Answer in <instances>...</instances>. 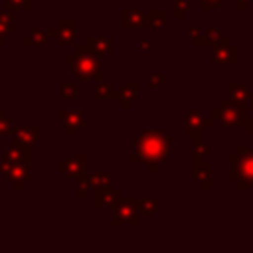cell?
Here are the masks:
<instances>
[{"instance_id": "cell-1", "label": "cell", "mask_w": 253, "mask_h": 253, "mask_svg": "<svg viewBox=\"0 0 253 253\" xmlns=\"http://www.w3.org/2000/svg\"><path fill=\"white\" fill-rule=\"evenodd\" d=\"M174 150L172 138L164 130L146 128L132 136L130 144V162L146 164L148 170H156L160 162H164Z\"/></svg>"}, {"instance_id": "cell-2", "label": "cell", "mask_w": 253, "mask_h": 253, "mask_svg": "<svg viewBox=\"0 0 253 253\" xmlns=\"http://www.w3.org/2000/svg\"><path fill=\"white\" fill-rule=\"evenodd\" d=\"M229 180L235 182L239 190L253 186V148L241 144L229 154Z\"/></svg>"}, {"instance_id": "cell-3", "label": "cell", "mask_w": 253, "mask_h": 253, "mask_svg": "<svg viewBox=\"0 0 253 253\" xmlns=\"http://www.w3.org/2000/svg\"><path fill=\"white\" fill-rule=\"evenodd\" d=\"M69 71L79 81H101L103 79V65L95 53L87 47H79L77 53L69 55Z\"/></svg>"}, {"instance_id": "cell-4", "label": "cell", "mask_w": 253, "mask_h": 253, "mask_svg": "<svg viewBox=\"0 0 253 253\" xmlns=\"http://www.w3.org/2000/svg\"><path fill=\"white\" fill-rule=\"evenodd\" d=\"M211 117L217 119L223 126H241L247 119V103H237L233 99H225L211 111Z\"/></svg>"}, {"instance_id": "cell-5", "label": "cell", "mask_w": 253, "mask_h": 253, "mask_svg": "<svg viewBox=\"0 0 253 253\" xmlns=\"http://www.w3.org/2000/svg\"><path fill=\"white\" fill-rule=\"evenodd\" d=\"M115 210V217L113 223L121 225V223H128V225H138V211L134 206V200H125V198H117L111 206Z\"/></svg>"}, {"instance_id": "cell-6", "label": "cell", "mask_w": 253, "mask_h": 253, "mask_svg": "<svg viewBox=\"0 0 253 253\" xmlns=\"http://www.w3.org/2000/svg\"><path fill=\"white\" fill-rule=\"evenodd\" d=\"M59 123L69 136H75L85 126V115L79 109H59Z\"/></svg>"}, {"instance_id": "cell-7", "label": "cell", "mask_w": 253, "mask_h": 253, "mask_svg": "<svg viewBox=\"0 0 253 253\" xmlns=\"http://www.w3.org/2000/svg\"><path fill=\"white\" fill-rule=\"evenodd\" d=\"M49 36L57 38V43L59 45H69L75 42V36H77V24L75 20H59L55 28H49L47 30Z\"/></svg>"}, {"instance_id": "cell-8", "label": "cell", "mask_w": 253, "mask_h": 253, "mask_svg": "<svg viewBox=\"0 0 253 253\" xmlns=\"http://www.w3.org/2000/svg\"><path fill=\"white\" fill-rule=\"evenodd\" d=\"M14 164H30V146H18L12 144L6 152L4 158L0 162V172H4L6 168L14 166Z\"/></svg>"}, {"instance_id": "cell-9", "label": "cell", "mask_w": 253, "mask_h": 253, "mask_svg": "<svg viewBox=\"0 0 253 253\" xmlns=\"http://www.w3.org/2000/svg\"><path fill=\"white\" fill-rule=\"evenodd\" d=\"M213 47V51H211V59L215 61V63H219V65H223V63H237V47H233V45H229V42L227 40H219L215 45H211Z\"/></svg>"}, {"instance_id": "cell-10", "label": "cell", "mask_w": 253, "mask_h": 253, "mask_svg": "<svg viewBox=\"0 0 253 253\" xmlns=\"http://www.w3.org/2000/svg\"><path fill=\"white\" fill-rule=\"evenodd\" d=\"M57 170L69 178H81V176H87L85 174V156L83 154H75V156H69L67 160L59 162L57 164Z\"/></svg>"}, {"instance_id": "cell-11", "label": "cell", "mask_w": 253, "mask_h": 253, "mask_svg": "<svg viewBox=\"0 0 253 253\" xmlns=\"http://www.w3.org/2000/svg\"><path fill=\"white\" fill-rule=\"evenodd\" d=\"M10 132H12V138H14L12 144H18V146H32L42 136L38 126H20V128H12Z\"/></svg>"}, {"instance_id": "cell-12", "label": "cell", "mask_w": 253, "mask_h": 253, "mask_svg": "<svg viewBox=\"0 0 253 253\" xmlns=\"http://www.w3.org/2000/svg\"><path fill=\"white\" fill-rule=\"evenodd\" d=\"M2 174H4V178H6L8 182H12L14 190H20V188L30 180V176H32L28 164H14V166L6 168Z\"/></svg>"}, {"instance_id": "cell-13", "label": "cell", "mask_w": 253, "mask_h": 253, "mask_svg": "<svg viewBox=\"0 0 253 253\" xmlns=\"http://www.w3.org/2000/svg\"><path fill=\"white\" fill-rule=\"evenodd\" d=\"M121 26L128 28V30H142L148 26V18L144 12H138V10H123Z\"/></svg>"}, {"instance_id": "cell-14", "label": "cell", "mask_w": 253, "mask_h": 253, "mask_svg": "<svg viewBox=\"0 0 253 253\" xmlns=\"http://www.w3.org/2000/svg\"><path fill=\"white\" fill-rule=\"evenodd\" d=\"M121 194L113 188V184H109V186H103V188H95L93 190V204H95V208H105V206H113V202L119 198Z\"/></svg>"}, {"instance_id": "cell-15", "label": "cell", "mask_w": 253, "mask_h": 253, "mask_svg": "<svg viewBox=\"0 0 253 253\" xmlns=\"http://www.w3.org/2000/svg\"><path fill=\"white\" fill-rule=\"evenodd\" d=\"M85 47H87L91 53H97V55H107V53H113V38L89 36V38L85 40Z\"/></svg>"}, {"instance_id": "cell-16", "label": "cell", "mask_w": 253, "mask_h": 253, "mask_svg": "<svg viewBox=\"0 0 253 253\" xmlns=\"http://www.w3.org/2000/svg\"><path fill=\"white\" fill-rule=\"evenodd\" d=\"M204 126H210V119H206L200 111H190L188 115H186V128H184V132L186 134H196V132H200Z\"/></svg>"}, {"instance_id": "cell-17", "label": "cell", "mask_w": 253, "mask_h": 253, "mask_svg": "<svg viewBox=\"0 0 253 253\" xmlns=\"http://www.w3.org/2000/svg\"><path fill=\"white\" fill-rule=\"evenodd\" d=\"M194 180L202 182L206 190H210L211 184V166L204 158H194Z\"/></svg>"}, {"instance_id": "cell-18", "label": "cell", "mask_w": 253, "mask_h": 253, "mask_svg": "<svg viewBox=\"0 0 253 253\" xmlns=\"http://www.w3.org/2000/svg\"><path fill=\"white\" fill-rule=\"evenodd\" d=\"M113 99H119V101H121V107H123V109H128V107L138 99V83L123 85L121 91H117Z\"/></svg>"}, {"instance_id": "cell-19", "label": "cell", "mask_w": 253, "mask_h": 253, "mask_svg": "<svg viewBox=\"0 0 253 253\" xmlns=\"http://www.w3.org/2000/svg\"><path fill=\"white\" fill-rule=\"evenodd\" d=\"M22 42H24V45H45V43L49 42V34L43 32V30H40V28H36V30H32V34L26 36Z\"/></svg>"}, {"instance_id": "cell-20", "label": "cell", "mask_w": 253, "mask_h": 253, "mask_svg": "<svg viewBox=\"0 0 253 253\" xmlns=\"http://www.w3.org/2000/svg\"><path fill=\"white\" fill-rule=\"evenodd\" d=\"M229 99H233L237 103H247L249 89L243 83H229Z\"/></svg>"}, {"instance_id": "cell-21", "label": "cell", "mask_w": 253, "mask_h": 253, "mask_svg": "<svg viewBox=\"0 0 253 253\" xmlns=\"http://www.w3.org/2000/svg\"><path fill=\"white\" fill-rule=\"evenodd\" d=\"M134 206H136V211H138V213H144V215H154L156 210H158L156 200H148V198L134 200Z\"/></svg>"}, {"instance_id": "cell-22", "label": "cell", "mask_w": 253, "mask_h": 253, "mask_svg": "<svg viewBox=\"0 0 253 253\" xmlns=\"http://www.w3.org/2000/svg\"><path fill=\"white\" fill-rule=\"evenodd\" d=\"M87 182H89V188L95 190V188H103V186L113 184V178H111V174H107V172H99V174H95V176H87Z\"/></svg>"}, {"instance_id": "cell-23", "label": "cell", "mask_w": 253, "mask_h": 253, "mask_svg": "<svg viewBox=\"0 0 253 253\" xmlns=\"http://www.w3.org/2000/svg\"><path fill=\"white\" fill-rule=\"evenodd\" d=\"M146 18H148V26H152L156 30L166 26V12L164 10H152L146 14Z\"/></svg>"}, {"instance_id": "cell-24", "label": "cell", "mask_w": 253, "mask_h": 253, "mask_svg": "<svg viewBox=\"0 0 253 253\" xmlns=\"http://www.w3.org/2000/svg\"><path fill=\"white\" fill-rule=\"evenodd\" d=\"M115 97V87H113V83H109V81H99V87H97V91H95V99H113Z\"/></svg>"}, {"instance_id": "cell-25", "label": "cell", "mask_w": 253, "mask_h": 253, "mask_svg": "<svg viewBox=\"0 0 253 253\" xmlns=\"http://www.w3.org/2000/svg\"><path fill=\"white\" fill-rule=\"evenodd\" d=\"M12 28H14V16H12V10L6 8L4 12H0V32L4 36H8L12 32Z\"/></svg>"}, {"instance_id": "cell-26", "label": "cell", "mask_w": 253, "mask_h": 253, "mask_svg": "<svg viewBox=\"0 0 253 253\" xmlns=\"http://www.w3.org/2000/svg\"><path fill=\"white\" fill-rule=\"evenodd\" d=\"M6 4V8L8 10H12V12H20V10H30V0H6L4 2Z\"/></svg>"}, {"instance_id": "cell-27", "label": "cell", "mask_w": 253, "mask_h": 253, "mask_svg": "<svg viewBox=\"0 0 253 253\" xmlns=\"http://www.w3.org/2000/svg\"><path fill=\"white\" fill-rule=\"evenodd\" d=\"M219 40H221V34H219V30H215V28L204 30V42H206L208 45H215Z\"/></svg>"}, {"instance_id": "cell-28", "label": "cell", "mask_w": 253, "mask_h": 253, "mask_svg": "<svg viewBox=\"0 0 253 253\" xmlns=\"http://www.w3.org/2000/svg\"><path fill=\"white\" fill-rule=\"evenodd\" d=\"M75 89H77L75 83H61L59 85V97L61 99H73L75 97Z\"/></svg>"}, {"instance_id": "cell-29", "label": "cell", "mask_w": 253, "mask_h": 253, "mask_svg": "<svg viewBox=\"0 0 253 253\" xmlns=\"http://www.w3.org/2000/svg\"><path fill=\"white\" fill-rule=\"evenodd\" d=\"M188 10H190V0H176V18L178 20L186 18Z\"/></svg>"}, {"instance_id": "cell-30", "label": "cell", "mask_w": 253, "mask_h": 253, "mask_svg": "<svg viewBox=\"0 0 253 253\" xmlns=\"http://www.w3.org/2000/svg\"><path fill=\"white\" fill-rule=\"evenodd\" d=\"M87 190H89V182H87V176H81V178H77V198H85V196H87Z\"/></svg>"}, {"instance_id": "cell-31", "label": "cell", "mask_w": 253, "mask_h": 253, "mask_svg": "<svg viewBox=\"0 0 253 253\" xmlns=\"http://www.w3.org/2000/svg\"><path fill=\"white\" fill-rule=\"evenodd\" d=\"M12 130V121L4 115V111L0 109V134H6V132H10Z\"/></svg>"}, {"instance_id": "cell-32", "label": "cell", "mask_w": 253, "mask_h": 253, "mask_svg": "<svg viewBox=\"0 0 253 253\" xmlns=\"http://www.w3.org/2000/svg\"><path fill=\"white\" fill-rule=\"evenodd\" d=\"M198 2L202 4L204 10H213V8H217V6L223 4V0H198Z\"/></svg>"}, {"instance_id": "cell-33", "label": "cell", "mask_w": 253, "mask_h": 253, "mask_svg": "<svg viewBox=\"0 0 253 253\" xmlns=\"http://www.w3.org/2000/svg\"><path fill=\"white\" fill-rule=\"evenodd\" d=\"M162 81H164V75H162V73H152V75H150V79H148V87H150V89H154V87H156V85H160Z\"/></svg>"}, {"instance_id": "cell-34", "label": "cell", "mask_w": 253, "mask_h": 253, "mask_svg": "<svg viewBox=\"0 0 253 253\" xmlns=\"http://www.w3.org/2000/svg\"><path fill=\"white\" fill-rule=\"evenodd\" d=\"M138 51L144 53V55L150 51V40H148V38H140V42H138Z\"/></svg>"}, {"instance_id": "cell-35", "label": "cell", "mask_w": 253, "mask_h": 253, "mask_svg": "<svg viewBox=\"0 0 253 253\" xmlns=\"http://www.w3.org/2000/svg\"><path fill=\"white\" fill-rule=\"evenodd\" d=\"M243 126H247V132H249V134L253 136V119H245Z\"/></svg>"}, {"instance_id": "cell-36", "label": "cell", "mask_w": 253, "mask_h": 253, "mask_svg": "<svg viewBox=\"0 0 253 253\" xmlns=\"http://www.w3.org/2000/svg\"><path fill=\"white\" fill-rule=\"evenodd\" d=\"M249 2H251V0H239V10H245V8L249 6Z\"/></svg>"}, {"instance_id": "cell-37", "label": "cell", "mask_w": 253, "mask_h": 253, "mask_svg": "<svg viewBox=\"0 0 253 253\" xmlns=\"http://www.w3.org/2000/svg\"><path fill=\"white\" fill-rule=\"evenodd\" d=\"M247 103H249L251 109H253V91H249V99H247Z\"/></svg>"}, {"instance_id": "cell-38", "label": "cell", "mask_w": 253, "mask_h": 253, "mask_svg": "<svg viewBox=\"0 0 253 253\" xmlns=\"http://www.w3.org/2000/svg\"><path fill=\"white\" fill-rule=\"evenodd\" d=\"M4 42H6V36H4V34H2V32H0V45H2V43H4Z\"/></svg>"}, {"instance_id": "cell-39", "label": "cell", "mask_w": 253, "mask_h": 253, "mask_svg": "<svg viewBox=\"0 0 253 253\" xmlns=\"http://www.w3.org/2000/svg\"><path fill=\"white\" fill-rule=\"evenodd\" d=\"M42 2H47V0H42Z\"/></svg>"}, {"instance_id": "cell-40", "label": "cell", "mask_w": 253, "mask_h": 253, "mask_svg": "<svg viewBox=\"0 0 253 253\" xmlns=\"http://www.w3.org/2000/svg\"><path fill=\"white\" fill-rule=\"evenodd\" d=\"M132 2H136V0H132Z\"/></svg>"}]
</instances>
